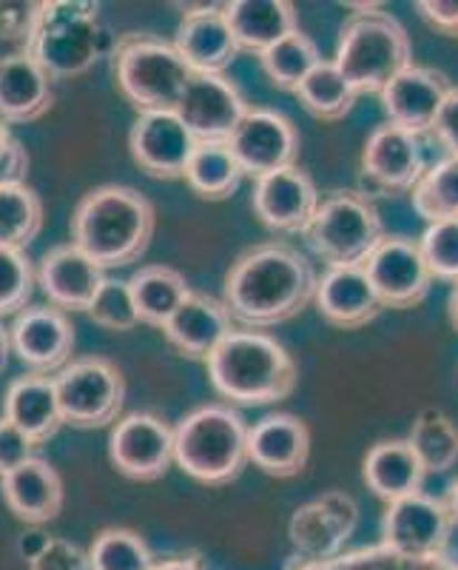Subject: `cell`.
Here are the masks:
<instances>
[{
	"mask_svg": "<svg viewBox=\"0 0 458 570\" xmlns=\"http://www.w3.org/2000/svg\"><path fill=\"white\" fill-rule=\"evenodd\" d=\"M317 268L297 246L265 240L233 259L222 285V303L233 323L262 331L297 317L317 299Z\"/></svg>",
	"mask_w": 458,
	"mask_h": 570,
	"instance_id": "obj_1",
	"label": "cell"
},
{
	"mask_svg": "<svg viewBox=\"0 0 458 570\" xmlns=\"http://www.w3.org/2000/svg\"><path fill=\"white\" fill-rule=\"evenodd\" d=\"M157 214L146 195L131 186L91 188L71 214V243L98 266L120 268L137 263L151 246Z\"/></svg>",
	"mask_w": 458,
	"mask_h": 570,
	"instance_id": "obj_2",
	"label": "cell"
},
{
	"mask_svg": "<svg viewBox=\"0 0 458 570\" xmlns=\"http://www.w3.org/2000/svg\"><path fill=\"white\" fill-rule=\"evenodd\" d=\"M208 380L228 405H271L297 391L299 368L282 343L265 331L237 328L208 356Z\"/></svg>",
	"mask_w": 458,
	"mask_h": 570,
	"instance_id": "obj_3",
	"label": "cell"
},
{
	"mask_svg": "<svg viewBox=\"0 0 458 570\" xmlns=\"http://www.w3.org/2000/svg\"><path fill=\"white\" fill-rule=\"evenodd\" d=\"M356 9L339 29L333 63L359 95L381 89L414 63L410 35L381 3H348Z\"/></svg>",
	"mask_w": 458,
	"mask_h": 570,
	"instance_id": "obj_4",
	"label": "cell"
},
{
	"mask_svg": "<svg viewBox=\"0 0 458 570\" xmlns=\"http://www.w3.org/2000/svg\"><path fill=\"white\" fill-rule=\"evenodd\" d=\"M248 422L228 402H206L175 428V462L202 485H228L248 465Z\"/></svg>",
	"mask_w": 458,
	"mask_h": 570,
	"instance_id": "obj_5",
	"label": "cell"
},
{
	"mask_svg": "<svg viewBox=\"0 0 458 570\" xmlns=\"http://www.w3.org/2000/svg\"><path fill=\"white\" fill-rule=\"evenodd\" d=\"M114 86L140 115L175 111L195 71L188 69L175 40L149 32L120 35L111 46Z\"/></svg>",
	"mask_w": 458,
	"mask_h": 570,
	"instance_id": "obj_6",
	"label": "cell"
},
{
	"mask_svg": "<svg viewBox=\"0 0 458 570\" xmlns=\"http://www.w3.org/2000/svg\"><path fill=\"white\" fill-rule=\"evenodd\" d=\"M302 237L328 268H350L365 266L388 234L370 197L354 188H336L319 200Z\"/></svg>",
	"mask_w": 458,
	"mask_h": 570,
	"instance_id": "obj_7",
	"label": "cell"
},
{
	"mask_svg": "<svg viewBox=\"0 0 458 570\" xmlns=\"http://www.w3.org/2000/svg\"><path fill=\"white\" fill-rule=\"evenodd\" d=\"M109 32L100 23L94 3H80V0L40 3L32 55L52 80L86 75L109 49Z\"/></svg>",
	"mask_w": 458,
	"mask_h": 570,
	"instance_id": "obj_8",
	"label": "cell"
},
{
	"mask_svg": "<svg viewBox=\"0 0 458 570\" xmlns=\"http://www.w3.org/2000/svg\"><path fill=\"white\" fill-rule=\"evenodd\" d=\"M63 422L80 431L117 422L126 402V376L106 356L71 360L54 376Z\"/></svg>",
	"mask_w": 458,
	"mask_h": 570,
	"instance_id": "obj_9",
	"label": "cell"
},
{
	"mask_svg": "<svg viewBox=\"0 0 458 570\" xmlns=\"http://www.w3.org/2000/svg\"><path fill=\"white\" fill-rule=\"evenodd\" d=\"M425 169L419 137L394 124L376 126L361 146V195L396 197L414 191Z\"/></svg>",
	"mask_w": 458,
	"mask_h": 570,
	"instance_id": "obj_10",
	"label": "cell"
},
{
	"mask_svg": "<svg viewBox=\"0 0 458 570\" xmlns=\"http://www.w3.org/2000/svg\"><path fill=\"white\" fill-rule=\"evenodd\" d=\"M452 528L441 497L421 491L390 502L381 517V544L407 559H432L447 553Z\"/></svg>",
	"mask_w": 458,
	"mask_h": 570,
	"instance_id": "obj_11",
	"label": "cell"
},
{
	"mask_svg": "<svg viewBox=\"0 0 458 570\" xmlns=\"http://www.w3.org/2000/svg\"><path fill=\"white\" fill-rule=\"evenodd\" d=\"M109 460L129 480H162L175 462V428L146 411L120 416L109 434Z\"/></svg>",
	"mask_w": 458,
	"mask_h": 570,
	"instance_id": "obj_12",
	"label": "cell"
},
{
	"mask_svg": "<svg viewBox=\"0 0 458 570\" xmlns=\"http://www.w3.org/2000/svg\"><path fill=\"white\" fill-rule=\"evenodd\" d=\"M228 146L246 177L259 180L265 175L297 166L299 131L291 117H285L282 111L268 109V106H251Z\"/></svg>",
	"mask_w": 458,
	"mask_h": 570,
	"instance_id": "obj_13",
	"label": "cell"
},
{
	"mask_svg": "<svg viewBox=\"0 0 458 570\" xmlns=\"http://www.w3.org/2000/svg\"><path fill=\"white\" fill-rule=\"evenodd\" d=\"M248 111L246 95L226 75H191L175 115L197 142H228Z\"/></svg>",
	"mask_w": 458,
	"mask_h": 570,
	"instance_id": "obj_14",
	"label": "cell"
},
{
	"mask_svg": "<svg viewBox=\"0 0 458 570\" xmlns=\"http://www.w3.org/2000/svg\"><path fill=\"white\" fill-rule=\"evenodd\" d=\"M365 272L385 308L407 312L430 294L432 274L421 257L419 240L405 234H388L365 263Z\"/></svg>",
	"mask_w": 458,
	"mask_h": 570,
	"instance_id": "obj_15",
	"label": "cell"
},
{
	"mask_svg": "<svg viewBox=\"0 0 458 570\" xmlns=\"http://www.w3.org/2000/svg\"><path fill=\"white\" fill-rule=\"evenodd\" d=\"M450 89L452 83L445 71L410 63L381 89L379 100L385 115H388V124L421 137L432 131Z\"/></svg>",
	"mask_w": 458,
	"mask_h": 570,
	"instance_id": "obj_16",
	"label": "cell"
},
{
	"mask_svg": "<svg viewBox=\"0 0 458 570\" xmlns=\"http://www.w3.org/2000/svg\"><path fill=\"white\" fill-rule=\"evenodd\" d=\"M197 149V137L175 111L140 115L129 131L131 160L155 180H177Z\"/></svg>",
	"mask_w": 458,
	"mask_h": 570,
	"instance_id": "obj_17",
	"label": "cell"
},
{
	"mask_svg": "<svg viewBox=\"0 0 458 570\" xmlns=\"http://www.w3.org/2000/svg\"><path fill=\"white\" fill-rule=\"evenodd\" d=\"M319 195L317 183L299 166L265 175L253 180L251 206L265 228L277 234H302L317 214Z\"/></svg>",
	"mask_w": 458,
	"mask_h": 570,
	"instance_id": "obj_18",
	"label": "cell"
},
{
	"mask_svg": "<svg viewBox=\"0 0 458 570\" xmlns=\"http://www.w3.org/2000/svg\"><path fill=\"white\" fill-rule=\"evenodd\" d=\"M359 525V505L342 491H328L297 508L288 525L293 548L302 557L336 559Z\"/></svg>",
	"mask_w": 458,
	"mask_h": 570,
	"instance_id": "obj_19",
	"label": "cell"
},
{
	"mask_svg": "<svg viewBox=\"0 0 458 570\" xmlns=\"http://www.w3.org/2000/svg\"><path fill=\"white\" fill-rule=\"evenodd\" d=\"M12 354L27 365L32 374H52L63 371L74 354V325L66 312L54 305H29L14 317Z\"/></svg>",
	"mask_w": 458,
	"mask_h": 570,
	"instance_id": "obj_20",
	"label": "cell"
},
{
	"mask_svg": "<svg viewBox=\"0 0 458 570\" xmlns=\"http://www.w3.org/2000/svg\"><path fill=\"white\" fill-rule=\"evenodd\" d=\"M175 46L195 75H226L239 55L222 3L188 7L177 23Z\"/></svg>",
	"mask_w": 458,
	"mask_h": 570,
	"instance_id": "obj_21",
	"label": "cell"
},
{
	"mask_svg": "<svg viewBox=\"0 0 458 570\" xmlns=\"http://www.w3.org/2000/svg\"><path fill=\"white\" fill-rule=\"evenodd\" d=\"M106 283L103 266H98L74 243L54 246L40 257L38 285L49 305L60 312H89L98 297L100 285Z\"/></svg>",
	"mask_w": 458,
	"mask_h": 570,
	"instance_id": "obj_22",
	"label": "cell"
},
{
	"mask_svg": "<svg viewBox=\"0 0 458 570\" xmlns=\"http://www.w3.org/2000/svg\"><path fill=\"white\" fill-rule=\"evenodd\" d=\"M310 456V431L297 414L262 416L248 428V462L273 480L299 476Z\"/></svg>",
	"mask_w": 458,
	"mask_h": 570,
	"instance_id": "obj_23",
	"label": "cell"
},
{
	"mask_svg": "<svg viewBox=\"0 0 458 570\" xmlns=\"http://www.w3.org/2000/svg\"><path fill=\"white\" fill-rule=\"evenodd\" d=\"M231 331L237 328H233V317L228 314L226 303L195 292L177 308L175 317L168 320L162 337L180 356L208 363V356L231 337Z\"/></svg>",
	"mask_w": 458,
	"mask_h": 570,
	"instance_id": "obj_24",
	"label": "cell"
},
{
	"mask_svg": "<svg viewBox=\"0 0 458 570\" xmlns=\"http://www.w3.org/2000/svg\"><path fill=\"white\" fill-rule=\"evenodd\" d=\"M0 497L20 522L40 528L58 519L63 508V480L52 462L32 456L7 476H0Z\"/></svg>",
	"mask_w": 458,
	"mask_h": 570,
	"instance_id": "obj_25",
	"label": "cell"
},
{
	"mask_svg": "<svg viewBox=\"0 0 458 570\" xmlns=\"http://www.w3.org/2000/svg\"><path fill=\"white\" fill-rule=\"evenodd\" d=\"M313 303L317 312L336 328H361L385 312L365 266L328 268L319 277Z\"/></svg>",
	"mask_w": 458,
	"mask_h": 570,
	"instance_id": "obj_26",
	"label": "cell"
},
{
	"mask_svg": "<svg viewBox=\"0 0 458 570\" xmlns=\"http://www.w3.org/2000/svg\"><path fill=\"white\" fill-rule=\"evenodd\" d=\"M3 416L38 445L52 440L60 425H66L54 376L27 374L9 383L3 394Z\"/></svg>",
	"mask_w": 458,
	"mask_h": 570,
	"instance_id": "obj_27",
	"label": "cell"
},
{
	"mask_svg": "<svg viewBox=\"0 0 458 570\" xmlns=\"http://www.w3.org/2000/svg\"><path fill=\"white\" fill-rule=\"evenodd\" d=\"M54 106L52 78L34 55L0 60V120L32 124Z\"/></svg>",
	"mask_w": 458,
	"mask_h": 570,
	"instance_id": "obj_28",
	"label": "cell"
},
{
	"mask_svg": "<svg viewBox=\"0 0 458 570\" xmlns=\"http://www.w3.org/2000/svg\"><path fill=\"white\" fill-rule=\"evenodd\" d=\"M222 12L239 52L262 55L299 29L297 7L291 0H233L222 3Z\"/></svg>",
	"mask_w": 458,
	"mask_h": 570,
	"instance_id": "obj_29",
	"label": "cell"
},
{
	"mask_svg": "<svg viewBox=\"0 0 458 570\" xmlns=\"http://www.w3.org/2000/svg\"><path fill=\"white\" fill-rule=\"evenodd\" d=\"M425 465L416 456L414 445L407 440H381L365 456L361 465V480L381 502H396V499L421 493L425 485Z\"/></svg>",
	"mask_w": 458,
	"mask_h": 570,
	"instance_id": "obj_30",
	"label": "cell"
},
{
	"mask_svg": "<svg viewBox=\"0 0 458 570\" xmlns=\"http://www.w3.org/2000/svg\"><path fill=\"white\" fill-rule=\"evenodd\" d=\"M126 283L135 297L140 323L155 325L160 331L175 317L177 308L195 294L188 279L171 266H142Z\"/></svg>",
	"mask_w": 458,
	"mask_h": 570,
	"instance_id": "obj_31",
	"label": "cell"
},
{
	"mask_svg": "<svg viewBox=\"0 0 458 570\" xmlns=\"http://www.w3.org/2000/svg\"><path fill=\"white\" fill-rule=\"evenodd\" d=\"M246 171L233 157L228 142H197L182 180L202 200H228L239 188Z\"/></svg>",
	"mask_w": 458,
	"mask_h": 570,
	"instance_id": "obj_32",
	"label": "cell"
},
{
	"mask_svg": "<svg viewBox=\"0 0 458 570\" xmlns=\"http://www.w3.org/2000/svg\"><path fill=\"white\" fill-rule=\"evenodd\" d=\"M297 98L308 115L333 124V120H342L345 115L354 111L359 91L348 83L342 71L336 69L333 60H322L299 86Z\"/></svg>",
	"mask_w": 458,
	"mask_h": 570,
	"instance_id": "obj_33",
	"label": "cell"
},
{
	"mask_svg": "<svg viewBox=\"0 0 458 570\" xmlns=\"http://www.w3.org/2000/svg\"><path fill=\"white\" fill-rule=\"evenodd\" d=\"M322 55H319V46L313 43L310 35H305L302 29H297L293 35H288L285 40H279L277 46H271L268 52L259 55V63L262 71L268 75L273 86L285 91H293L297 95L299 86L305 83L310 71L322 63Z\"/></svg>",
	"mask_w": 458,
	"mask_h": 570,
	"instance_id": "obj_34",
	"label": "cell"
},
{
	"mask_svg": "<svg viewBox=\"0 0 458 570\" xmlns=\"http://www.w3.org/2000/svg\"><path fill=\"white\" fill-rule=\"evenodd\" d=\"M407 442L427 473H447L458 462V425L439 409H425L416 416Z\"/></svg>",
	"mask_w": 458,
	"mask_h": 570,
	"instance_id": "obj_35",
	"label": "cell"
},
{
	"mask_svg": "<svg viewBox=\"0 0 458 570\" xmlns=\"http://www.w3.org/2000/svg\"><path fill=\"white\" fill-rule=\"evenodd\" d=\"M414 212L421 220L430 223L456 220L458 217V157H441L439 163L427 166L421 180L410 191Z\"/></svg>",
	"mask_w": 458,
	"mask_h": 570,
	"instance_id": "obj_36",
	"label": "cell"
},
{
	"mask_svg": "<svg viewBox=\"0 0 458 570\" xmlns=\"http://www.w3.org/2000/svg\"><path fill=\"white\" fill-rule=\"evenodd\" d=\"M43 228V200L34 188L7 186L0 188V246L27 252Z\"/></svg>",
	"mask_w": 458,
	"mask_h": 570,
	"instance_id": "obj_37",
	"label": "cell"
},
{
	"mask_svg": "<svg viewBox=\"0 0 458 570\" xmlns=\"http://www.w3.org/2000/svg\"><path fill=\"white\" fill-rule=\"evenodd\" d=\"M91 570H155V553L129 528H106L89 548Z\"/></svg>",
	"mask_w": 458,
	"mask_h": 570,
	"instance_id": "obj_38",
	"label": "cell"
},
{
	"mask_svg": "<svg viewBox=\"0 0 458 570\" xmlns=\"http://www.w3.org/2000/svg\"><path fill=\"white\" fill-rule=\"evenodd\" d=\"M34 283H38V272L27 252L0 246V317H9V314L18 317L23 308H29Z\"/></svg>",
	"mask_w": 458,
	"mask_h": 570,
	"instance_id": "obj_39",
	"label": "cell"
},
{
	"mask_svg": "<svg viewBox=\"0 0 458 570\" xmlns=\"http://www.w3.org/2000/svg\"><path fill=\"white\" fill-rule=\"evenodd\" d=\"M40 3L34 0H0V60L32 55Z\"/></svg>",
	"mask_w": 458,
	"mask_h": 570,
	"instance_id": "obj_40",
	"label": "cell"
},
{
	"mask_svg": "<svg viewBox=\"0 0 458 570\" xmlns=\"http://www.w3.org/2000/svg\"><path fill=\"white\" fill-rule=\"evenodd\" d=\"M419 248L432 279L458 283V217L430 223L419 237Z\"/></svg>",
	"mask_w": 458,
	"mask_h": 570,
	"instance_id": "obj_41",
	"label": "cell"
},
{
	"mask_svg": "<svg viewBox=\"0 0 458 570\" xmlns=\"http://www.w3.org/2000/svg\"><path fill=\"white\" fill-rule=\"evenodd\" d=\"M89 314L100 328L109 331H131L140 325V317H137V305L135 297H131V288L126 279H109L100 285L98 297L89 305Z\"/></svg>",
	"mask_w": 458,
	"mask_h": 570,
	"instance_id": "obj_42",
	"label": "cell"
},
{
	"mask_svg": "<svg viewBox=\"0 0 458 570\" xmlns=\"http://www.w3.org/2000/svg\"><path fill=\"white\" fill-rule=\"evenodd\" d=\"M425 559H407L401 553L390 551L385 544L376 548H361L354 553H339L330 559V570H421Z\"/></svg>",
	"mask_w": 458,
	"mask_h": 570,
	"instance_id": "obj_43",
	"label": "cell"
},
{
	"mask_svg": "<svg viewBox=\"0 0 458 570\" xmlns=\"http://www.w3.org/2000/svg\"><path fill=\"white\" fill-rule=\"evenodd\" d=\"M29 171V151L12 135L9 124L0 120V188L23 186Z\"/></svg>",
	"mask_w": 458,
	"mask_h": 570,
	"instance_id": "obj_44",
	"label": "cell"
},
{
	"mask_svg": "<svg viewBox=\"0 0 458 570\" xmlns=\"http://www.w3.org/2000/svg\"><path fill=\"white\" fill-rule=\"evenodd\" d=\"M29 570H91V559L89 551H83L80 544L52 537L46 551L29 562Z\"/></svg>",
	"mask_w": 458,
	"mask_h": 570,
	"instance_id": "obj_45",
	"label": "cell"
},
{
	"mask_svg": "<svg viewBox=\"0 0 458 570\" xmlns=\"http://www.w3.org/2000/svg\"><path fill=\"white\" fill-rule=\"evenodd\" d=\"M34 448H38V442L29 440L7 416H0V476H7L9 471L32 460Z\"/></svg>",
	"mask_w": 458,
	"mask_h": 570,
	"instance_id": "obj_46",
	"label": "cell"
},
{
	"mask_svg": "<svg viewBox=\"0 0 458 570\" xmlns=\"http://www.w3.org/2000/svg\"><path fill=\"white\" fill-rule=\"evenodd\" d=\"M430 135L445 149V157H458V86H452L450 95H447Z\"/></svg>",
	"mask_w": 458,
	"mask_h": 570,
	"instance_id": "obj_47",
	"label": "cell"
},
{
	"mask_svg": "<svg viewBox=\"0 0 458 570\" xmlns=\"http://www.w3.org/2000/svg\"><path fill=\"white\" fill-rule=\"evenodd\" d=\"M416 9L436 32L458 38V0H419Z\"/></svg>",
	"mask_w": 458,
	"mask_h": 570,
	"instance_id": "obj_48",
	"label": "cell"
},
{
	"mask_svg": "<svg viewBox=\"0 0 458 570\" xmlns=\"http://www.w3.org/2000/svg\"><path fill=\"white\" fill-rule=\"evenodd\" d=\"M52 542V537H49V533H43L40 531L38 525H32L29 528V531H23L18 537V553H20V559H23V562H32V559H38L40 553L46 551V544Z\"/></svg>",
	"mask_w": 458,
	"mask_h": 570,
	"instance_id": "obj_49",
	"label": "cell"
},
{
	"mask_svg": "<svg viewBox=\"0 0 458 570\" xmlns=\"http://www.w3.org/2000/svg\"><path fill=\"white\" fill-rule=\"evenodd\" d=\"M285 570H330V559H313V557H302V553H297V557L288 559Z\"/></svg>",
	"mask_w": 458,
	"mask_h": 570,
	"instance_id": "obj_50",
	"label": "cell"
},
{
	"mask_svg": "<svg viewBox=\"0 0 458 570\" xmlns=\"http://www.w3.org/2000/svg\"><path fill=\"white\" fill-rule=\"evenodd\" d=\"M155 570H202V564L197 557H171L157 562Z\"/></svg>",
	"mask_w": 458,
	"mask_h": 570,
	"instance_id": "obj_51",
	"label": "cell"
},
{
	"mask_svg": "<svg viewBox=\"0 0 458 570\" xmlns=\"http://www.w3.org/2000/svg\"><path fill=\"white\" fill-rule=\"evenodd\" d=\"M441 502H445L447 513H450L452 525H458V480H452L450 485L445 488V497H441Z\"/></svg>",
	"mask_w": 458,
	"mask_h": 570,
	"instance_id": "obj_52",
	"label": "cell"
},
{
	"mask_svg": "<svg viewBox=\"0 0 458 570\" xmlns=\"http://www.w3.org/2000/svg\"><path fill=\"white\" fill-rule=\"evenodd\" d=\"M421 570H458V559H452L450 553H439V557L425 559Z\"/></svg>",
	"mask_w": 458,
	"mask_h": 570,
	"instance_id": "obj_53",
	"label": "cell"
},
{
	"mask_svg": "<svg viewBox=\"0 0 458 570\" xmlns=\"http://www.w3.org/2000/svg\"><path fill=\"white\" fill-rule=\"evenodd\" d=\"M9 354H12V334H9V328H3V323H0V371L7 368Z\"/></svg>",
	"mask_w": 458,
	"mask_h": 570,
	"instance_id": "obj_54",
	"label": "cell"
},
{
	"mask_svg": "<svg viewBox=\"0 0 458 570\" xmlns=\"http://www.w3.org/2000/svg\"><path fill=\"white\" fill-rule=\"evenodd\" d=\"M447 314H450V323H452V328L458 331V283H452V288H450V297H447Z\"/></svg>",
	"mask_w": 458,
	"mask_h": 570,
	"instance_id": "obj_55",
	"label": "cell"
}]
</instances>
